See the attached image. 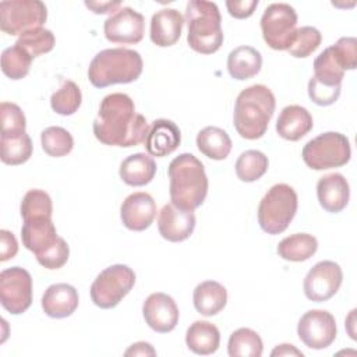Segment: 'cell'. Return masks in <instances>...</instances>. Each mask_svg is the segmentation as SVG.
Wrapping results in <instances>:
<instances>
[{"instance_id": "obj_1", "label": "cell", "mask_w": 357, "mask_h": 357, "mask_svg": "<svg viewBox=\"0 0 357 357\" xmlns=\"http://www.w3.org/2000/svg\"><path fill=\"white\" fill-rule=\"evenodd\" d=\"M93 134L98 141L112 146H137L146 138L149 124L135 113L132 99L121 92L106 95L93 120Z\"/></svg>"}, {"instance_id": "obj_2", "label": "cell", "mask_w": 357, "mask_h": 357, "mask_svg": "<svg viewBox=\"0 0 357 357\" xmlns=\"http://www.w3.org/2000/svg\"><path fill=\"white\" fill-rule=\"evenodd\" d=\"M172 204L194 211L201 206L208 194V177L202 162L192 153L176 156L167 169Z\"/></svg>"}, {"instance_id": "obj_3", "label": "cell", "mask_w": 357, "mask_h": 357, "mask_svg": "<svg viewBox=\"0 0 357 357\" xmlns=\"http://www.w3.org/2000/svg\"><path fill=\"white\" fill-rule=\"evenodd\" d=\"M275 106V95L268 86L255 84L243 89L236 99L233 113V124L240 137L245 139L261 138L268 130Z\"/></svg>"}, {"instance_id": "obj_4", "label": "cell", "mask_w": 357, "mask_h": 357, "mask_svg": "<svg viewBox=\"0 0 357 357\" xmlns=\"http://www.w3.org/2000/svg\"><path fill=\"white\" fill-rule=\"evenodd\" d=\"M144 68L138 52L126 47L105 49L96 53L88 68V79L96 88L128 84L139 78Z\"/></svg>"}, {"instance_id": "obj_5", "label": "cell", "mask_w": 357, "mask_h": 357, "mask_svg": "<svg viewBox=\"0 0 357 357\" xmlns=\"http://www.w3.org/2000/svg\"><path fill=\"white\" fill-rule=\"evenodd\" d=\"M185 22L188 26L187 42L194 52L212 54L220 49L223 43L222 17L215 3L205 0L188 1Z\"/></svg>"}, {"instance_id": "obj_6", "label": "cell", "mask_w": 357, "mask_h": 357, "mask_svg": "<svg viewBox=\"0 0 357 357\" xmlns=\"http://www.w3.org/2000/svg\"><path fill=\"white\" fill-rule=\"evenodd\" d=\"M297 194L284 183L272 185L258 205V223L268 234L283 233L297 212Z\"/></svg>"}, {"instance_id": "obj_7", "label": "cell", "mask_w": 357, "mask_h": 357, "mask_svg": "<svg viewBox=\"0 0 357 357\" xmlns=\"http://www.w3.org/2000/svg\"><path fill=\"white\" fill-rule=\"evenodd\" d=\"M304 163L314 170L340 167L350 160L351 148L346 135L335 131L319 134L303 148Z\"/></svg>"}, {"instance_id": "obj_8", "label": "cell", "mask_w": 357, "mask_h": 357, "mask_svg": "<svg viewBox=\"0 0 357 357\" xmlns=\"http://www.w3.org/2000/svg\"><path fill=\"white\" fill-rule=\"evenodd\" d=\"M135 273L123 264L103 269L91 284V298L99 308L116 307L134 287Z\"/></svg>"}, {"instance_id": "obj_9", "label": "cell", "mask_w": 357, "mask_h": 357, "mask_svg": "<svg viewBox=\"0 0 357 357\" xmlns=\"http://www.w3.org/2000/svg\"><path fill=\"white\" fill-rule=\"evenodd\" d=\"M261 31L269 47L287 50L297 32L296 10L287 3L269 4L261 17Z\"/></svg>"}, {"instance_id": "obj_10", "label": "cell", "mask_w": 357, "mask_h": 357, "mask_svg": "<svg viewBox=\"0 0 357 357\" xmlns=\"http://www.w3.org/2000/svg\"><path fill=\"white\" fill-rule=\"evenodd\" d=\"M47 18V8L40 0H3L0 3V28L8 35L42 28Z\"/></svg>"}, {"instance_id": "obj_11", "label": "cell", "mask_w": 357, "mask_h": 357, "mask_svg": "<svg viewBox=\"0 0 357 357\" xmlns=\"http://www.w3.org/2000/svg\"><path fill=\"white\" fill-rule=\"evenodd\" d=\"M0 301L11 314L25 312L32 304V278L21 266H13L0 273Z\"/></svg>"}, {"instance_id": "obj_12", "label": "cell", "mask_w": 357, "mask_h": 357, "mask_svg": "<svg viewBox=\"0 0 357 357\" xmlns=\"http://www.w3.org/2000/svg\"><path fill=\"white\" fill-rule=\"evenodd\" d=\"M335 317L325 310H310L298 321L297 335L310 349L322 350L336 339Z\"/></svg>"}, {"instance_id": "obj_13", "label": "cell", "mask_w": 357, "mask_h": 357, "mask_svg": "<svg viewBox=\"0 0 357 357\" xmlns=\"http://www.w3.org/2000/svg\"><path fill=\"white\" fill-rule=\"evenodd\" d=\"M343 280V272L339 264L333 261H321L315 264L304 278L303 289L308 300L322 303L332 298Z\"/></svg>"}, {"instance_id": "obj_14", "label": "cell", "mask_w": 357, "mask_h": 357, "mask_svg": "<svg viewBox=\"0 0 357 357\" xmlns=\"http://www.w3.org/2000/svg\"><path fill=\"white\" fill-rule=\"evenodd\" d=\"M144 15L131 7H120L103 24L105 36L112 43H138L144 38Z\"/></svg>"}, {"instance_id": "obj_15", "label": "cell", "mask_w": 357, "mask_h": 357, "mask_svg": "<svg viewBox=\"0 0 357 357\" xmlns=\"http://www.w3.org/2000/svg\"><path fill=\"white\" fill-rule=\"evenodd\" d=\"M145 322L151 329L159 333L173 331L178 322V307L176 301L166 293H152L142 305Z\"/></svg>"}, {"instance_id": "obj_16", "label": "cell", "mask_w": 357, "mask_h": 357, "mask_svg": "<svg viewBox=\"0 0 357 357\" xmlns=\"http://www.w3.org/2000/svg\"><path fill=\"white\" fill-rule=\"evenodd\" d=\"M158 229L160 236L167 241H184L195 229L194 211L181 209L172 202L166 204L159 212Z\"/></svg>"}, {"instance_id": "obj_17", "label": "cell", "mask_w": 357, "mask_h": 357, "mask_svg": "<svg viewBox=\"0 0 357 357\" xmlns=\"http://www.w3.org/2000/svg\"><path fill=\"white\" fill-rule=\"evenodd\" d=\"M120 216L128 230L142 231L148 229L156 216V204L148 192H132L121 204Z\"/></svg>"}, {"instance_id": "obj_18", "label": "cell", "mask_w": 357, "mask_h": 357, "mask_svg": "<svg viewBox=\"0 0 357 357\" xmlns=\"http://www.w3.org/2000/svg\"><path fill=\"white\" fill-rule=\"evenodd\" d=\"M180 142L181 132L177 124L167 119H158L149 126L144 146L151 156L163 158L174 152Z\"/></svg>"}, {"instance_id": "obj_19", "label": "cell", "mask_w": 357, "mask_h": 357, "mask_svg": "<svg viewBox=\"0 0 357 357\" xmlns=\"http://www.w3.org/2000/svg\"><path fill=\"white\" fill-rule=\"evenodd\" d=\"M317 197L319 205L331 213H337L346 208L350 198V187L340 173H329L317 183Z\"/></svg>"}, {"instance_id": "obj_20", "label": "cell", "mask_w": 357, "mask_h": 357, "mask_svg": "<svg viewBox=\"0 0 357 357\" xmlns=\"http://www.w3.org/2000/svg\"><path fill=\"white\" fill-rule=\"evenodd\" d=\"M184 18L174 8H162L151 18V40L159 47L173 46L181 36Z\"/></svg>"}, {"instance_id": "obj_21", "label": "cell", "mask_w": 357, "mask_h": 357, "mask_svg": "<svg viewBox=\"0 0 357 357\" xmlns=\"http://www.w3.org/2000/svg\"><path fill=\"white\" fill-rule=\"evenodd\" d=\"M78 291L67 283H56L49 286L42 296V308L50 318H67L78 307Z\"/></svg>"}, {"instance_id": "obj_22", "label": "cell", "mask_w": 357, "mask_h": 357, "mask_svg": "<svg viewBox=\"0 0 357 357\" xmlns=\"http://www.w3.org/2000/svg\"><path fill=\"white\" fill-rule=\"evenodd\" d=\"M22 244L36 255L50 248L59 238L52 218H32L24 220L21 227Z\"/></svg>"}, {"instance_id": "obj_23", "label": "cell", "mask_w": 357, "mask_h": 357, "mask_svg": "<svg viewBox=\"0 0 357 357\" xmlns=\"http://www.w3.org/2000/svg\"><path fill=\"white\" fill-rule=\"evenodd\" d=\"M312 116L305 107L289 105L278 117L276 132L287 141H298L312 130Z\"/></svg>"}, {"instance_id": "obj_24", "label": "cell", "mask_w": 357, "mask_h": 357, "mask_svg": "<svg viewBox=\"0 0 357 357\" xmlns=\"http://www.w3.org/2000/svg\"><path fill=\"white\" fill-rule=\"evenodd\" d=\"M120 178L132 187H141L151 183L156 174V163L152 156L138 152L127 156L119 170Z\"/></svg>"}, {"instance_id": "obj_25", "label": "cell", "mask_w": 357, "mask_h": 357, "mask_svg": "<svg viewBox=\"0 0 357 357\" xmlns=\"http://www.w3.org/2000/svg\"><path fill=\"white\" fill-rule=\"evenodd\" d=\"M192 301L201 315L213 317L226 307L227 291L219 282L205 280L194 289Z\"/></svg>"}, {"instance_id": "obj_26", "label": "cell", "mask_w": 357, "mask_h": 357, "mask_svg": "<svg viewBox=\"0 0 357 357\" xmlns=\"http://www.w3.org/2000/svg\"><path fill=\"white\" fill-rule=\"evenodd\" d=\"M185 344L195 354H213L220 344V332L208 321H195L187 329Z\"/></svg>"}, {"instance_id": "obj_27", "label": "cell", "mask_w": 357, "mask_h": 357, "mask_svg": "<svg viewBox=\"0 0 357 357\" xmlns=\"http://www.w3.org/2000/svg\"><path fill=\"white\" fill-rule=\"evenodd\" d=\"M261 67L262 56L251 46H238L227 56V71L234 79H250L259 73Z\"/></svg>"}, {"instance_id": "obj_28", "label": "cell", "mask_w": 357, "mask_h": 357, "mask_svg": "<svg viewBox=\"0 0 357 357\" xmlns=\"http://www.w3.org/2000/svg\"><path fill=\"white\" fill-rule=\"evenodd\" d=\"M197 148L202 155L213 160H223L231 151V139L229 134L219 127L209 126L202 128L197 135Z\"/></svg>"}, {"instance_id": "obj_29", "label": "cell", "mask_w": 357, "mask_h": 357, "mask_svg": "<svg viewBox=\"0 0 357 357\" xmlns=\"http://www.w3.org/2000/svg\"><path fill=\"white\" fill-rule=\"evenodd\" d=\"M344 67L335 52L333 46L326 47L314 60V75L318 82L329 86H342L344 77Z\"/></svg>"}, {"instance_id": "obj_30", "label": "cell", "mask_w": 357, "mask_h": 357, "mask_svg": "<svg viewBox=\"0 0 357 357\" xmlns=\"http://www.w3.org/2000/svg\"><path fill=\"white\" fill-rule=\"evenodd\" d=\"M318 248V241L312 234L296 233L284 237L278 244V254L280 258L291 262H301L310 259Z\"/></svg>"}, {"instance_id": "obj_31", "label": "cell", "mask_w": 357, "mask_h": 357, "mask_svg": "<svg viewBox=\"0 0 357 357\" xmlns=\"http://www.w3.org/2000/svg\"><path fill=\"white\" fill-rule=\"evenodd\" d=\"M1 162L17 166L25 163L32 156V141L26 131L17 134H1Z\"/></svg>"}, {"instance_id": "obj_32", "label": "cell", "mask_w": 357, "mask_h": 357, "mask_svg": "<svg viewBox=\"0 0 357 357\" xmlns=\"http://www.w3.org/2000/svg\"><path fill=\"white\" fill-rule=\"evenodd\" d=\"M262 350V339L250 328H240L229 337L227 353L230 357H261Z\"/></svg>"}, {"instance_id": "obj_33", "label": "cell", "mask_w": 357, "mask_h": 357, "mask_svg": "<svg viewBox=\"0 0 357 357\" xmlns=\"http://www.w3.org/2000/svg\"><path fill=\"white\" fill-rule=\"evenodd\" d=\"M269 162L265 153L257 149L243 152L236 162V174L244 183H252L261 178L268 170Z\"/></svg>"}, {"instance_id": "obj_34", "label": "cell", "mask_w": 357, "mask_h": 357, "mask_svg": "<svg viewBox=\"0 0 357 357\" xmlns=\"http://www.w3.org/2000/svg\"><path fill=\"white\" fill-rule=\"evenodd\" d=\"M81 102H82L81 89L74 81H70V79L63 81L61 86L50 98V106L53 112L61 116L74 114L81 106Z\"/></svg>"}, {"instance_id": "obj_35", "label": "cell", "mask_w": 357, "mask_h": 357, "mask_svg": "<svg viewBox=\"0 0 357 357\" xmlns=\"http://www.w3.org/2000/svg\"><path fill=\"white\" fill-rule=\"evenodd\" d=\"M43 151L53 158H61L73 151V135L63 127H47L40 134Z\"/></svg>"}, {"instance_id": "obj_36", "label": "cell", "mask_w": 357, "mask_h": 357, "mask_svg": "<svg viewBox=\"0 0 357 357\" xmlns=\"http://www.w3.org/2000/svg\"><path fill=\"white\" fill-rule=\"evenodd\" d=\"M17 46L24 49L32 59L49 53L54 47V35L50 29L36 28L18 36Z\"/></svg>"}, {"instance_id": "obj_37", "label": "cell", "mask_w": 357, "mask_h": 357, "mask_svg": "<svg viewBox=\"0 0 357 357\" xmlns=\"http://www.w3.org/2000/svg\"><path fill=\"white\" fill-rule=\"evenodd\" d=\"M31 63L32 57L17 45L1 53V71L11 79H22L29 73Z\"/></svg>"}, {"instance_id": "obj_38", "label": "cell", "mask_w": 357, "mask_h": 357, "mask_svg": "<svg viewBox=\"0 0 357 357\" xmlns=\"http://www.w3.org/2000/svg\"><path fill=\"white\" fill-rule=\"evenodd\" d=\"M20 212L24 220L32 218H52V198L43 190H29L21 201Z\"/></svg>"}, {"instance_id": "obj_39", "label": "cell", "mask_w": 357, "mask_h": 357, "mask_svg": "<svg viewBox=\"0 0 357 357\" xmlns=\"http://www.w3.org/2000/svg\"><path fill=\"white\" fill-rule=\"evenodd\" d=\"M321 40H322V35L317 28L310 25L301 26L297 29L296 38L287 50L291 56L297 59H304L318 49V46L321 45Z\"/></svg>"}, {"instance_id": "obj_40", "label": "cell", "mask_w": 357, "mask_h": 357, "mask_svg": "<svg viewBox=\"0 0 357 357\" xmlns=\"http://www.w3.org/2000/svg\"><path fill=\"white\" fill-rule=\"evenodd\" d=\"M1 117V134H17L25 131L26 120L21 107L15 103L1 102L0 105Z\"/></svg>"}, {"instance_id": "obj_41", "label": "cell", "mask_w": 357, "mask_h": 357, "mask_svg": "<svg viewBox=\"0 0 357 357\" xmlns=\"http://www.w3.org/2000/svg\"><path fill=\"white\" fill-rule=\"evenodd\" d=\"M70 257V248L63 237H59L57 241L47 248L45 252L36 255V261L46 269H59L61 268Z\"/></svg>"}, {"instance_id": "obj_42", "label": "cell", "mask_w": 357, "mask_h": 357, "mask_svg": "<svg viewBox=\"0 0 357 357\" xmlns=\"http://www.w3.org/2000/svg\"><path fill=\"white\" fill-rule=\"evenodd\" d=\"M342 86H329L318 82L315 78L308 81V96L310 99L319 106H329L339 99Z\"/></svg>"}, {"instance_id": "obj_43", "label": "cell", "mask_w": 357, "mask_h": 357, "mask_svg": "<svg viewBox=\"0 0 357 357\" xmlns=\"http://www.w3.org/2000/svg\"><path fill=\"white\" fill-rule=\"evenodd\" d=\"M332 46L336 50L340 61L343 63L344 70H354L357 67V39L356 38L343 36Z\"/></svg>"}, {"instance_id": "obj_44", "label": "cell", "mask_w": 357, "mask_h": 357, "mask_svg": "<svg viewBox=\"0 0 357 357\" xmlns=\"http://www.w3.org/2000/svg\"><path fill=\"white\" fill-rule=\"evenodd\" d=\"M258 6V0H227L226 1V7L227 11L231 17L243 20V18H248L252 15V13L255 11Z\"/></svg>"}, {"instance_id": "obj_45", "label": "cell", "mask_w": 357, "mask_h": 357, "mask_svg": "<svg viewBox=\"0 0 357 357\" xmlns=\"http://www.w3.org/2000/svg\"><path fill=\"white\" fill-rule=\"evenodd\" d=\"M17 251H18V243L15 236L6 229L0 230V261L4 262L14 258Z\"/></svg>"}, {"instance_id": "obj_46", "label": "cell", "mask_w": 357, "mask_h": 357, "mask_svg": "<svg viewBox=\"0 0 357 357\" xmlns=\"http://www.w3.org/2000/svg\"><path fill=\"white\" fill-rule=\"evenodd\" d=\"M85 6L95 14H114L121 7V1H85Z\"/></svg>"}, {"instance_id": "obj_47", "label": "cell", "mask_w": 357, "mask_h": 357, "mask_svg": "<svg viewBox=\"0 0 357 357\" xmlns=\"http://www.w3.org/2000/svg\"><path fill=\"white\" fill-rule=\"evenodd\" d=\"M124 356H156V351L152 344L146 342H137L124 351Z\"/></svg>"}, {"instance_id": "obj_48", "label": "cell", "mask_w": 357, "mask_h": 357, "mask_svg": "<svg viewBox=\"0 0 357 357\" xmlns=\"http://www.w3.org/2000/svg\"><path fill=\"white\" fill-rule=\"evenodd\" d=\"M272 357L275 356H300L303 357V353L300 350H297L293 344H287V343H283V344H279L276 346L272 353H271Z\"/></svg>"}]
</instances>
